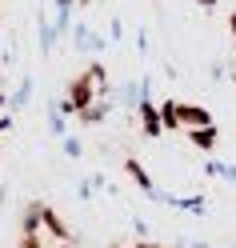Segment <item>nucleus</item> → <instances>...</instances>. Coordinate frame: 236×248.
I'll return each mask as SVG.
<instances>
[{
	"mask_svg": "<svg viewBox=\"0 0 236 248\" xmlns=\"http://www.w3.org/2000/svg\"><path fill=\"white\" fill-rule=\"evenodd\" d=\"M232 28H236V16H232Z\"/></svg>",
	"mask_w": 236,
	"mask_h": 248,
	"instance_id": "obj_2",
	"label": "nucleus"
},
{
	"mask_svg": "<svg viewBox=\"0 0 236 248\" xmlns=\"http://www.w3.org/2000/svg\"><path fill=\"white\" fill-rule=\"evenodd\" d=\"M204 4H208V0H204Z\"/></svg>",
	"mask_w": 236,
	"mask_h": 248,
	"instance_id": "obj_3",
	"label": "nucleus"
},
{
	"mask_svg": "<svg viewBox=\"0 0 236 248\" xmlns=\"http://www.w3.org/2000/svg\"><path fill=\"white\" fill-rule=\"evenodd\" d=\"M176 120H184V124H200V128H208V112H200V108H180V112H176Z\"/></svg>",
	"mask_w": 236,
	"mask_h": 248,
	"instance_id": "obj_1",
	"label": "nucleus"
},
{
	"mask_svg": "<svg viewBox=\"0 0 236 248\" xmlns=\"http://www.w3.org/2000/svg\"><path fill=\"white\" fill-rule=\"evenodd\" d=\"M144 248H148V244H144Z\"/></svg>",
	"mask_w": 236,
	"mask_h": 248,
	"instance_id": "obj_4",
	"label": "nucleus"
}]
</instances>
